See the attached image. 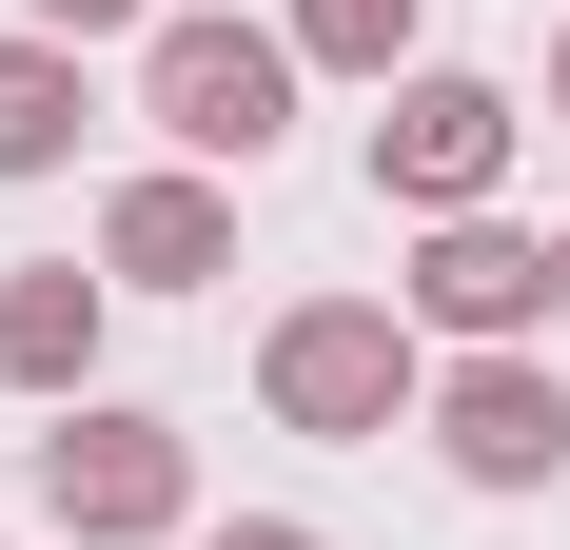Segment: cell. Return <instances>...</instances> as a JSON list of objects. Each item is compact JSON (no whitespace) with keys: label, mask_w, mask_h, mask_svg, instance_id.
<instances>
[{"label":"cell","mask_w":570,"mask_h":550,"mask_svg":"<svg viewBox=\"0 0 570 550\" xmlns=\"http://www.w3.org/2000/svg\"><path fill=\"white\" fill-rule=\"evenodd\" d=\"M551 118H570V20H551Z\"/></svg>","instance_id":"13"},{"label":"cell","mask_w":570,"mask_h":550,"mask_svg":"<svg viewBox=\"0 0 570 550\" xmlns=\"http://www.w3.org/2000/svg\"><path fill=\"white\" fill-rule=\"evenodd\" d=\"M551 315H570V236H551Z\"/></svg>","instance_id":"14"},{"label":"cell","mask_w":570,"mask_h":550,"mask_svg":"<svg viewBox=\"0 0 570 550\" xmlns=\"http://www.w3.org/2000/svg\"><path fill=\"white\" fill-rule=\"evenodd\" d=\"M413 20H433V0H295V59H335V79H394V59H413Z\"/></svg>","instance_id":"10"},{"label":"cell","mask_w":570,"mask_h":550,"mask_svg":"<svg viewBox=\"0 0 570 550\" xmlns=\"http://www.w3.org/2000/svg\"><path fill=\"white\" fill-rule=\"evenodd\" d=\"M138 99H158L177 158H276V118H295V20H158L138 40Z\"/></svg>","instance_id":"2"},{"label":"cell","mask_w":570,"mask_h":550,"mask_svg":"<svg viewBox=\"0 0 570 550\" xmlns=\"http://www.w3.org/2000/svg\"><path fill=\"white\" fill-rule=\"evenodd\" d=\"M433 452H453L472 492H551L570 472V393H551V354H453V374H433Z\"/></svg>","instance_id":"5"},{"label":"cell","mask_w":570,"mask_h":550,"mask_svg":"<svg viewBox=\"0 0 570 550\" xmlns=\"http://www.w3.org/2000/svg\"><path fill=\"white\" fill-rule=\"evenodd\" d=\"M256 393H276V433H315V452H374L413 413V295H295L276 334H256Z\"/></svg>","instance_id":"1"},{"label":"cell","mask_w":570,"mask_h":550,"mask_svg":"<svg viewBox=\"0 0 570 550\" xmlns=\"http://www.w3.org/2000/svg\"><path fill=\"white\" fill-rule=\"evenodd\" d=\"M20 20H40V40H138L158 0H20Z\"/></svg>","instance_id":"11"},{"label":"cell","mask_w":570,"mask_h":550,"mask_svg":"<svg viewBox=\"0 0 570 550\" xmlns=\"http://www.w3.org/2000/svg\"><path fill=\"white\" fill-rule=\"evenodd\" d=\"M99 275H138V295H197V275H236V197H217V177H118Z\"/></svg>","instance_id":"7"},{"label":"cell","mask_w":570,"mask_h":550,"mask_svg":"<svg viewBox=\"0 0 570 550\" xmlns=\"http://www.w3.org/2000/svg\"><path fill=\"white\" fill-rule=\"evenodd\" d=\"M197 550H315V531H295V511H236V531H197Z\"/></svg>","instance_id":"12"},{"label":"cell","mask_w":570,"mask_h":550,"mask_svg":"<svg viewBox=\"0 0 570 550\" xmlns=\"http://www.w3.org/2000/svg\"><path fill=\"white\" fill-rule=\"evenodd\" d=\"M512 138H531V118L492 99V79H394V118H374V197H394V217H492Z\"/></svg>","instance_id":"4"},{"label":"cell","mask_w":570,"mask_h":550,"mask_svg":"<svg viewBox=\"0 0 570 550\" xmlns=\"http://www.w3.org/2000/svg\"><path fill=\"white\" fill-rule=\"evenodd\" d=\"M40 511H59L79 550L177 531V511H197V433H158V413H99V393H79V413L40 433Z\"/></svg>","instance_id":"3"},{"label":"cell","mask_w":570,"mask_h":550,"mask_svg":"<svg viewBox=\"0 0 570 550\" xmlns=\"http://www.w3.org/2000/svg\"><path fill=\"white\" fill-rule=\"evenodd\" d=\"M79 158V40H0V177Z\"/></svg>","instance_id":"9"},{"label":"cell","mask_w":570,"mask_h":550,"mask_svg":"<svg viewBox=\"0 0 570 550\" xmlns=\"http://www.w3.org/2000/svg\"><path fill=\"white\" fill-rule=\"evenodd\" d=\"M99 315H118V295H99L79 256L0 275V374H20V393H99Z\"/></svg>","instance_id":"8"},{"label":"cell","mask_w":570,"mask_h":550,"mask_svg":"<svg viewBox=\"0 0 570 550\" xmlns=\"http://www.w3.org/2000/svg\"><path fill=\"white\" fill-rule=\"evenodd\" d=\"M394 295H413L433 334H472V354H512V334L551 315V236H512V217H433Z\"/></svg>","instance_id":"6"}]
</instances>
